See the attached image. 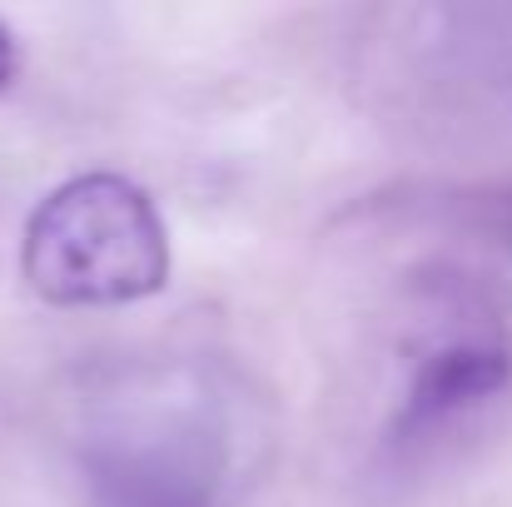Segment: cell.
Masks as SVG:
<instances>
[{
	"instance_id": "1",
	"label": "cell",
	"mask_w": 512,
	"mask_h": 507,
	"mask_svg": "<svg viewBox=\"0 0 512 507\" xmlns=\"http://www.w3.org/2000/svg\"><path fill=\"white\" fill-rule=\"evenodd\" d=\"M20 274L55 309H120L170 284V234L155 199L110 169L75 174L25 219Z\"/></svg>"
},
{
	"instance_id": "2",
	"label": "cell",
	"mask_w": 512,
	"mask_h": 507,
	"mask_svg": "<svg viewBox=\"0 0 512 507\" xmlns=\"http://www.w3.org/2000/svg\"><path fill=\"white\" fill-rule=\"evenodd\" d=\"M80 468L100 507H219L229 438L204 393L145 388L85 428Z\"/></svg>"
},
{
	"instance_id": "3",
	"label": "cell",
	"mask_w": 512,
	"mask_h": 507,
	"mask_svg": "<svg viewBox=\"0 0 512 507\" xmlns=\"http://www.w3.org/2000/svg\"><path fill=\"white\" fill-rule=\"evenodd\" d=\"M508 383H512L508 343H493V338L443 343V348H433V353L413 368L388 443H393V448H413V443L443 433L453 418H463V413L483 408L488 398H498Z\"/></svg>"
},
{
	"instance_id": "4",
	"label": "cell",
	"mask_w": 512,
	"mask_h": 507,
	"mask_svg": "<svg viewBox=\"0 0 512 507\" xmlns=\"http://www.w3.org/2000/svg\"><path fill=\"white\" fill-rule=\"evenodd\" d=\"M458 214H463V229H468V234L512 249V184L473 189L468 199H458Z\"/></svg>"
},
{
	"instance_id": "5",
	"label": "cell",
	"mask_w": 512,
	"mask_h": 507,
	"mask_svg": "<svg viewBox=\"0 0 512 507\" xmlns=\"http://www.w3.org/2000/svg\"><path fill=\"white\" fill-rule=\"evenodd\" d=\"M15 75H20V40H15V30L0 20V90H10Z\"/></svg>"
}]
</instances>
